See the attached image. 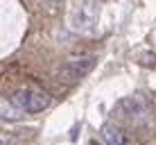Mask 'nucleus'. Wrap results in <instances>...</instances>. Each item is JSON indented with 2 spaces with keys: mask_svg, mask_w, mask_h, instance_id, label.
<instances>
[{
  "mask_svg": "<svg viewBox=\"0 0 156 145\" xmlns=\"http://www.w3.org/2000/svg\"><path fill=\"white\" fill-rule=\"evenodd\" d=\"M0 118H2V120H9V122H18L20 118H23V111L9 98H2V95H0Z\"/></svg>",
  "mask_w": 156,
  "mask_h": 145,
  "instance_id": "obj_6",
  "label": "nucleus"
},
{
  "mask_svg": "<svg viewBox=\"0 0 156 145\" xmlns=\"http://www.w3.org/2000/svg\"><path fill=\"white\" fill-rule=\"evenodd\" d=\"M118 111L131 125H143L152 116V109H149V102L145 100V95H129V98H125L118 104Z\"/></svg>",
  "mask_w": 156,
  "mask_h": 145,
  "instance_id": "obj_4",
  "label": "nucleus"
},
{
  "mask_svg": "<svg viewBox=\"0 0 156 145\" xmlns=\"http://www.w3.org/2000/svg\"><path fill=\"white\" fill-rule=\"evenodd\" d=\"M12 102L23 114H41L52 104V98L41 89H18L12 95Z\"/></svg>",
  "mask_w": 156,
  "mask_h": 145,
  "instance_id": "obj_3",
  "label": "nucleus"
},
{
  "mask_svg": "<svg viewBox=\"0 0 156 145\" xmlns=\"http://www.w3.org/2000/svg\"><path fill=\"white\" fill-rule=\"evenodd\" d=\"M95 66H98V57L95 55H77V57L66 59L59 66L57 77L66 84H75V82H82Z\"/></svg>",
  "mask_w": 156,
  "mask_h": 145,
  "instance_id": "obj_2",
  "label": "nucleus"
},
{
  "mask_svg": "<svg viewBox=\"0 0 156 145\" xmlns=\"http://www.w3.org/2000/svg\"><path fill=\"white\" fill-rule=\"evenodd\" d=\"M90 145H100V143H98V141H90Z\"/></svg>",
  "mask_w": 156,
  "mask_h": 145,
  "instance_id": "obj_9",
  "label": "nucleus"
},
{
  "mask_svg": "<svg viewBox=\"0 0 156 145\" xmlns=\"http://www.w3.org/2000/svg\"><path fill=\"white\" fill-rule=\"evenodd\" d=\"M30 134L32 129H0V145H14Z\"/></svg>",
  "mask_w": 156,
  "mask_h": 145,
  "instance_id": "obj_7",
  "label": "nucleus"
},
{
  "mask_svg": "<svg viewBox=\"0 0 156 145\" xmlns=\"http://www.w3.org/2000/svg\"><path fill=\"white\" fill-rule=\"evenodd\" d=\"M100 20V5L98 0H79L68 18V27L77 34H88L95 30Z\"/></svg>",
  "mask_w": 156,
  "mask_h": 145,
  "instance_id": "obj_1",
  "label": "nucleus"
},
{
  "mask_svg": "<svg viewBox=\"0 0 156 145\" xmlns=\"http://www.w3.org/2000/svg\"><path fill=\"white\" fill-rule=\"evenodd\" d=\"M100 138H102L104 145H129L127 134L118 125H113V122H104V125L100 127Z\"/></svg>",
  "mask_w": 156,
  "mask_h": 145,
  "instance_id": "obj_5",
  "label": "nucleus"
},
{
  "mask_svg": "<svg viewBox=\"0 0 156 145\" xmlns=\"http://www.w3.org/2000/svg\"><path fill=\"white\" fill-rule=\"evenodd\" d=\"M138 63H140V66L156 68V55L154 52H140V55H138Z\"/></svg>",
  "mask_w": 156,
  "mask_h": 145,
  "instance_id": "obj_8",
  "label": "nucleus"
}]
</instances>
